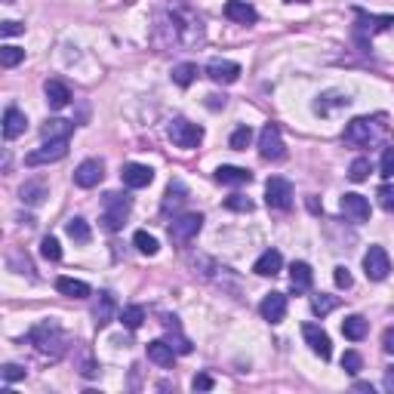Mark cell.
Masks as SVG:
<instances>
[{
    "label": "cell",
    "instance_id": "obj_1",
    "mask_svg": "<svg viewBox=\"0 0 394 394\" xmlns=\"http://www.w3.org/2000/svg\"><path fill=\"white\" fill-rule=\"evenodd\" d=\"M28 339H31V345L43 354V357H52V360L62 357V354L68 351V345H71L68 336H65V330L56 324V320H43V324L31 326Z\"/></svg>",
    "mask_w": 394,
    "mask_h": 394
},
{
    "label": "cell",
    "instance_id": "obj_2",
    "mask_svg": "<svg viewBox=\"0 0 394 394\" xmlns=\"http://www.w3.org/2000/svg\"><path fill=\"white\" fill-rule=\"evenodd\" d=\"M354 16H357V25H354V41L364 47V52H366V47H370V41L376 34L394 28V16H373V12L360 10V6H354Z\"/></svg>",
    "mask_w": 394,
    "mask_h": 394
},
{
    "label": "cell",
    "instance_id": "obj_3",
    "mask_svg": "<svg viewBox=\"0 0 394 394\" xmlns=\"http://www.w3.org/2000/svg\"><path fill=\"white\" fill-rule=\"evenodd\" d=\"M129 209H133V197L121 191H108L102 200V225L108 231H121L129 219Z\"/></svg>",
    "mask_w": 394,
    "mask_h": 394
},
{
    "label": "cell",
    "instance_id": "obj_4",
    "mask_svg": "<svg viewBox=\"0 0 394 394\" xmlns=\"http://www.w3.org/2000/svg\"><path fill=\"white\" fill-rule=\"evenodd\" d=\"M379 136H385V127H376V117H354L342 129L345 145H354V148H370Z\"/></svg>",
    "mask_w": 394,
    "mask_h": 394
},
{
    "label": "cell",
    "instance_id": "obj_5",
    "mask_svg": "<svg viewBox=\"0 0 394 394\" xmlns=\"http://www.w3.org/2000/svg\"><path fill=\"white\" fill-rule=\"evenodd\" d=\"M200 228H203L200 213H182L169 222V240H173V247H188L200 234Z\"/></svg>",
    "mask_w": 394,
    "mask_h": 394
},
{
    "label": "cell",
    "instance_id": "obj_6",
    "mask_svg": "<svg viewBox=\"0 0 394 394\" xmlns=\"http://www.w3.org/2000/svg\"><path fill=\"white\" fill-rule=\"evenodd\" d=\"M167 136H169V142H173L176 148H185V151H191L197 148L203 142V127H197V123L191 121H173L169 123V129H167Z\"/></svg>",
    "mask_w": 394,
    "mask_h": 394
},
{
    "label": "cell",
    "instance_id": "obj_7",
    "mask_svg": "<svg viewBox=\"0 0 394 394\" xmlns=\"http://www.w3.org/2000/svg\"><path fill=\"white\" fill-rule=\"evenodd\" d=\"M265 203L271 209H280V213L293 209V185H290V179H284V176H271V179L265 182Z\"/></svg>",
    "mask_w": 394,
    "mask_h": 394
},
{
    "label": "cell",
    "instance_id": "obj_8",
    "mask_svg": "<svg viewBox=\"0 0 394 394\" xmlns=\"http://www.w3.org/2000/svg\"><path fill=\"white\" fill-rule=\"evenodd\" d=\"M259 154L265 160H284L287 157V145H284V136H280L278 123H265L259 133Z\"/></svg>",
    "mask_w": 394,
    "mask_h": 394
},
{
    "label": "cell",
    "instance_id": "obj_9",
    "mask_svg": "<svg viewBox=\"0 0 394 394\" xmlns=\"http://www.w3.org/2000/svg\"><path fill=\"white\" fill-rule=\"evenodd\" d=\"M65 154H68V139H43V145L37 151H31V154L25 157V163H28V167H43V163L62 160Z\"/></svg>",
    "mask_w": 394,
    "mask_h": 394
},
{
    "label": "cell",
    "instance_id": "obj_10",
    "mask_svg": "<svg viewBox=\"0 0 394 394\" xmlns=\"http://www.w3.org/2000/svg\"><path fill=\"white\" fill-rule=\"evenodd\" d=\"M364 271L370 280H385L391 274V259L382 247H370L364 253Z\"/></svg>",
    "mask_w": 394,
    "mask_h": 394
},
{
    "label": "cell",
    "instance_id": "obj_11",
    "mask_svg": "<svg viewBox=\"0 0 394 394\" xmlns=\"http://www.w3.org/2000/svg\"><path fill=\"white\" fill-rule=\"evenodd\" d=\"M339 207H342V216L348 222H354V225H364V222H370V200H366L364 194H342V200H339Z\"/></svg>",
    "mask_w": 394,
    "mask_h": 394
},
{
    "label": "cell",
    "instance_id": "obj_12",
    "mask_svg": "<svg viewBox=\"0 0 394 394\" xmlns=\"http://www.w3.org/2000/svg\"><path fill=\"white\" fill-rule=\"evenodd\" d=\"M302 336H305L308 348H311V351L318 354L320 360H330V357H333V342H330V336H326V330H320L318 324H305V326H302Z\"/></svg>",
    "mask_w": 394,
    "mask_h": 394
},
{
    "label": "cell",
    "instance_id": "obj_13",
    "mask_svg": "<svg viewBox=\"0 0 394 394\" xmlns=\"http://www.w3.org/2000/svg\"><path fill=\"white\" fill-rule=\"evenodd\" d=\"M102 179H105V163L96 160V157L83 160L81 167L74 169V185H77V188H96Z\"/></svg>",
    "mask_w": 394,
    "mask_h": 394
},
{
    "label": "cell",
    "instance_id": "obj_14",
    "mask_svg": "<svg viewBox=\"0 0 394 394\" xmlns=\"http://www.w3.org/2000/svg\"><path fill=\"white\" fill-rule=\"evenodd\" d=\"M207 77L213 83L228 87V83H234L240 77V65L238 62H228V59H213V62L207 65Z\"/></svg>",
    "mask_w": 394,
    "mask_h": 394
},
{
    "label": "cell",
    "instance_id": "obj_15",
    "mask_svg": "<svg viewBox=\"0 0 394 394\" xmlns=\"http://www.w3.org/2000/svg\"><path fill=\"white\" fill-rule=\"evenodd\" d=\"M121 179H123V185L127 188H148L151 182H154V169L145 167V163H123V169H121Z\"/></svg>",
    "mask_w": 394,
    "mask_h": 394
},
{
    "label": "cell",
    "instance_id": "obj_16",
    "mask_svg": "<svg viewBox=\"0 0 394 394\" xmlns=\"http://www.w3.org/2000/svg\"><path fill=\"white\" fill-rule=\"evenodd\" d=\"M259 314H262V320H268V324H280V320L287 318V296L284 293H268L265 299L259 302Z\"/></svg>",
    "mask_w": 394,
    "mask_h": 394
},
{
    "label": "cell",
    "instance_id": "obj_17",
    "mask_svg": "<svg viewBox=\"0 0 394 394\" xmlns=\"http://www.w3.org/2000/svg\"><path fill=\"white\" fill-rule=\"evenodd\" d=\"M185 200H188V188H185V182H182V179H173V182H169V185H167V191H163V200H160V209H163V213H179V209L182 207H185Z\"/></svg>",
    "mask_w": 394,
    "mask_h": 394
},
{
    "label": "cell",
    "instance_id": "obj_18",
    "mask_svg": "<svg viewBox=\"0 0 394 394\" xmlns=\"http://www.w3.org/2000/svg\"><path fill=\"white\" fill-rule=\"evenodd\" d=\"M280 268H284V256H280V249H265V253L256 259L253 271L259 274V278H274V274H280Z\"/></svg>",
    "mask_w": 394,
    "mask_h": 394
},
{
    "label": "cell",
    "instance_id": "obj_19",
    "mask_svg": "<svg viewBox=\"0 0 394 394\" xmlns=\"http://www.w3.org/2000/svg\"><path fill=\"white\" fill-rule=\"evenodd\" d=\"M25 127H28V117H25L16 105H10V108L3 111V139H10V142L19 139V136L25 133Z\"/></svg>",
    "mask_w": 394,
    "mask_h": 394
},
{
    "label": "cell",
    "instance_id": "obj_20",
    "mask_svg": "<svg viewBox=\"0 0 394 394\" xmlns=\"http://www.w3.org/2000/svg\"><path fill=\"white\" fill-rule=\"evenodd\" d=\"M314 284V271L308 262H293L290 265V290L293 293H308Z\"/></svg>",
    "mask_w": 394,
    "mask_h": 394
},
{
    "label": "cell",
    "instance_id": "obj_21",
    "mask_svg": "<svg viewBox=\"0 0 394 394\" xmlns=\"http://www.w3.org/2000/svg\"><path fill=\"white\" fill-rule=\"evenodd\" d=\"M47 194H50V188L43 179H28L22 188H19V197H22L25 207H41V203L47 200Z\"/></svg>",
    "mask_w": 394,
    "mask_h": 394
},
{
    "label": "cell",
    "instance_id": "obj_22",
    "mask_svg": "<svg viewBox=\"0 0 394 394\" xmlns=\"http://www.w3.org/2000/svg\"><path fill=\"white\" fill-rule=\"evenodd\" d=\"M225 19H231V22H238V25H253L256 19H259V12H256L253 3H247V0H228Z\"/></svg>",
    "mask_w": 394,
    "mask_h": 394
},
{
    "label": "cell",
    "instance_id": "obj_23",
    "mask_svg": "<svg viewBox=\"0 0 394 394\" xmlns=\"http://www.w3.org/2000/svg\"><path fill=\"white\" fill-rule=\"evenodd\" d=\"M216 182H219V185H249L253 173H249L247 167H228V163H222V167L216 169Z\"/></svg>",
    "mask_w": 394,
    "mask_h": 394
},
{
    "label": "cell",
    "instance_id": "obj_24",
    "mask_svg": "<svg viewBox=\"0 0 394 394\" xmlns=\"http://www.w3.org/2000/svg\"><path fill=\"white\" fill-rule=\"evenodd\" d=\"M114 314H117L114 296H111L108 290L98 293V302H96V308H93V318H96V326H98V330H102V326H108L111 320H114Z\"/></svg>",
    "mask_w": 394,
    "mask_h": 394
},
{
    "label": "cell",
    "instance_id": "obj_25",
    "mask_svg": "<svg viewBox=\"0 0 394 394\" xmlns=\"http://www.w3.org/2000/svg\"><path fill=\"white\" fill-rule=\"evenodd\" d=\"M145 351H148V360H154L157 366H173V360H176V351H173V345H169L167 339H154V342H148Z\"/></svg>",
    "mask_w": 394,
    "mask_h": 394
},
{
    "label": "cell",
    "instance_id": "obj_26",
    "mask_svg": "<svg viewBox=\"0 0 394 394\" xmlns=\"http://www.w3.org/2000/svg\"><path fill=\"white\" fill-rule=\"evenodd\" d=\"M43 93H47L50 108H56V111H62L65 105L71 102V90L65 87L62 81H47V83H43Z\"/></svg>",
    "mask_w": 394,
    "mask_h": 394
},
{
    "label": "cell",
    "instance_id": "obj_27",
    "mask_svg": "<svg viewBox=\"0 0 394 394\" xmlns=\"http://www.w3.org/2000/svg\"><path fill=\"white\" fill-rule=\"evenodd\" d=\"M163 326H167V342L173 345L176 354H191V342L179 333V320H176V318H163Z\"/></svg>",
    "mask_w": 394,
    "mask_h": 394
},
{
    "label": "cell",
    "instance_id": "obj_28",
    "mask_svg": "<svg viewBox=\"0 0 394 394\" xmlns=\"http://www.w3.org/2000/svg\"><path fill=\"white\" fill-rule=\"evenodd\" d=\"M71 133H74V123L62 121V117H50L41 129L43 139H71Z\"/></svg>",
    "mask_w": 394,
    "mask_h": 394
},
{
    "label": "cell",
    "instance_id": "obj_29",
    "mask_svg": "<svg viewBox=\"0 0 394 394\" xmlns=\"http://www.w3.org/2000/svg\"><path fill=\"white\" fill-rule=\"evenodd\" d=\"M366 333H370V324H366V318H360V314H351V318L342 320V336L351 339V342L366 339Z\"/></svg>",
    "mask_w": 394,
    "mask_h": 394
},
{
    "label": "cell",
    "instance_id": "obj_30",
    "mask_svg": "<svg viewBox=\"0 0 394 394\" xmlns=\"http://www.w3.org/2000/svg\"><path fill=\"white\" fill-rule=\"evenodd\" d=\"M56 290L62 296H68V299H87V296L93 293L90 290V284H83V280H77V278H59Z\"/></svg>",
    "mask_w": 394,
    "mask_h": 394
},
{
    "label": "cell",
    "instance_id": "obj_31",
    "mask_svg": "<svg viewBox=\"0 0 394 394\" xmlns=\"http://www.w3.org/2000/svg\"><path fill=\"white\" fill-rule=\"evenodd\" d=\"M348 105H351V98L345 93H324L314 102V111H318V114H330L333 108H348Z\"/></svg>",
    "mask_w": 394,
    "mask_h": 394
},
{
    "label": "cell",
    "instance_id": "obj_32",
    "mask_svg": "<svg viewBox=\"0 0 394 394\" xmlns=\"http://www.w3.org/2000/svg\"><path fill=\"white\" fill-rule=\"evenodd\" d=\"M65 231H68V238L74 240V244H90V240H93V231H90L87 219H81V216H74V219H68V225H65Z\"/></svg>",
    "mask_w": 394,
    "mask_h": 394
},
{
    "label": "cell",
    "instance_id": "obj_33",
    "mask_svg": "<svg viewBox=\"0 0 394 394\" xmlns=\"http://www.w3.org/2000/svg\"><path fill=\"white\" fill-rule=\"evenodd\" d=\"M336 308H339V296H330V293L311 296V311L318 314V318H326V314L336 311Z\"/></svg>",
    "mask_w": 394,
    "mask_h": 394
},
{
    "label": "cell",
    "instance_id": "obj_34",
    "mask_svg": "<svg viewBox=\"0 0 394 394\" xmlns=\"http://www.w3.org/2000/svg\"><path fill=\"white\" fill-rule=\"evenodd\" d=\"M194 77H197V65L194 62H182V65H176L173 68V83L176 87H191L194 83Z\"/></svg>",
    "mask_w": 394,
    "mask_h": 394
},
{
    "label": "cell",
    "instance_id": "obj_35",
    "mask_svg": "<svg viewBox=\"0 0 394 394\" xmlns=\"http://www.w3.org/2000/svg\"><path fill=\"white\" fill-rule=\"evenodd\" d=\"M121 324L127 326V330H139L142 324H145V308L142 305H129L121 311Z\"/></svg>",
    "mask_w": 394,
    "mask_h": 394
},
{
    "label": "cell",
    "instance_id": "obj_36",
    "mask_svg": "<svg viewBox=\"0 0 394 394\" xmlns=\"http://www.w3.org/2000/svg\"><path fill=\"white\" fill-rule=\"evenodd\" d=\"M133 244H136V249H139L142 256H154L157 249H160V247H157V238H154V234H148V231H136Z\"/></svg>",
    "mask_w": 394,
    "mask_h": 394
},
{
    "label": "cell",
    "instance_id": "obj_37",
    "mask_svg": "<svg viewBox=\"0 0 394 394\" xmlns=\"http://www.w3.org/2000/svg\"><path fill=\"white\" fill-rule=\"evenodd\" d=\"M370 173H373L370 157H357V160H354L351 167H348V179H351V182H364Z\"/></svg>",
    "mask_w": 394,
    "mask_h": 394
},
{
    "label": "cell",
    "instance_id": "obj_38",
    "mask_svg": "<svg viewBox=\"0 0 394 394\" xmlns=\"http://www.w3.org/2000/svg\"><path fill=\"white\" fill-rule=\"evenodd\" d=\"M19 62H25V50H19V47H0V65H3V68H16Z\"/></svg>",
    "mask_w": 394,
    "mask_h": 394
},
{
    "label": "cell",
    "instance_id": "obj_39",
    "mask_svg": "<svg viewBox=\"0 0 394 394\" xmlns=\"http://www.w3.org/2000/svg\"><path fill=\"white\" fill-rule=\"evenodd\" d=\"M41 256L47 262H59V259H62V247H59V240L52 238V234H47V238L41 240Z\"/></svg>",
    "mask_w": 394,
    "mask_h": 394
},
{
    "label": "cell",
    "instance_id": "obj_40",
    "mask_svg": "<svg viewBox=\"0 0 394 394\" xmlns=\"http://www.w3.org/2000/svg\"><path fill=\"white\" fill-rule=\"evenodd\" d=\"M249 142H253V129H249L247 123H244V127H238V129L231 133V142H228V145H231L234 151H247Z\"/></svg>",
    "mask_w": 394,
    "mask_h": 394
},
{
    "label": "cell",
    "instance_id": "obj_41",
    "mask_svg": "<svg viewBox=\"0 0 394 394\" xmlns=\"http://www.w3.org/2000/svg\"><path fill=\"white\" fill-rule=\"evenodd\" d=\"M225 207L234 209V213H253V200H249V197H244V194L225 197Z\"/></svg>",
    "mask_w": 394,
    "mask_h": 394
},
{
    "label": "cell",
    "instance_id": "obj_42",
    "mask_svg": "<svg viewBox=\"0 0 394 394\" xmlns=\"http://www.w3.org/2000/svg\"><path fill=\"white\" fill-rule=\"evenodd\" d=\"M360 366H364V360H360L357 351H345V354H342V370L348 373V376H357Z\"/></svg>",
    "mask_w": 394,
    "mask_h": 394
},
{
    "label": "cell",
    "instance_id": "obj_43",
    "mask_svg": "<svg viewBox=\"0 0 394 394\" xmlns=\"http://www.w3.org/2000/svg\"><path fill=\"white\" fill-rule=\"evenodd\" d=\"M376 197H379V207H382L385 213H394V185H391V182H388V185L379 188Z\"/></svg>",
    "mask_w": 394,
    "mask_h": 394
},
{
    "label": "cell",
    "instance_id": "obj_44",
    "mask_svg": "<svg viewBox=\"0 0 394 394\" xmlns=\"http://www.w3.org/2000/svg\"><path fill=\"white\" fill-rule=\"evenodd\" d=\"M333 280H336V287H339V290H348V287L354 284L351 271H348L345 265H336V268H333Z\"/></svg>",
    "mask_w": 394,
    "mask_h": 394
},
{
    "label": "cell",
    "instance_id": "obj_45",
    "mask_svg": "<svg viewBox=\"0 0 394 394\" xmlns=\"http://www.w3.org/2000/svg\"><path fill=\"white\" fill-rule=\"evenodd\" d=\"M379 173L382 176H394V145L382 151V160H379Z\"/></svg>",
    "mask_w": 394,
    "mask_h": 394
},
{
    "label": "cell",
    "instance_id": "obj_46",
    "mask_svg": "<svg viewBox=\"0 0 394 394\" xmlns=\"http://www.w3.org/2000/svg\"><path fill=\"white\" fill-rule=\"evenodd\" d=\"M213 376H209V373H197L194 376V382H191V388L194 391H213Z\"/></svg>",
    "mask_w": 394,
    "mask_h": 394
},
{
    "label": "cell",
    "instance_id": "obj_47",
    "mask_svg": "<svg viewBox=\"0 0 394 394\" xmlns=\"http://www.w3.org/2000/svg\"><path fill=\"white\" fill-rule=\"evenodd\" d=\"M3 379L6 382H19V379H25V370L19 364H6L3 366Z\"/></svg>",
    "mask_w": 394,
    "mask_h": 394
},
{
    "label": "cell",
    "instance_id": "obj_48",
    "mask_svg": "<svg viewBox=\"0 0 394 394\" xmlns=\"http://www.w3.org/2000/svg\"><path fill=\"white\" fill-rule=\"evenodd\" d=\"M22 31H25L22 22H3L0 25V34L3 37H16V34H22Z\"/></svg>",
    "mask_w": 394,
    "mask_h": 394
},
{
    "label": "cell",
    "instance_id": "obj_49",
    "mask_svg": "<svg viewBox=\"0 0 394 394\" xmlns=\"http://www.w3.org/2000/svg\"><path fill=\"white\" fill-rule=\"evenodd\" d=\"M382 348H385V354H394V326H388V330H385Z\"/></svg>",
    "mask_w": 394,
    "mask_h": 394
},
{
    "label": "cell",
    "instance_id": "obj_50",
    "mask_svg": "<svg viewBox=\"0 0 394 394\" xmlns=\"http://www.w3.org/2000/svg\"><path fill=\"white\" fill-rule=\"evenodd\" d=\"M382 385H385V391H388V394H394V366H391V370H385Z\"/></svg>",
    "mask_w": 394,
    "mask_h": 394
},
{
    "label": "cell",
    "instance_id": "obj_51",
    "mask_svg": "<svg viewBox=\"0 0 394 394\" xmlns=\"http://www.w3.org/2000/svg\"><path fill=\"white\" fill-rule=\"evenodd\" d=\"M225 105V96H209V108H222Z\"/></svg>",
    "mask_w": 394,
    "mask_h": 394
},
{
    "label": "cell",
    "instance_id": "obj_52",
    "mask_svg": "<svg viewBox=\"0 0 394 394\" xmlns=\"http://www.w3.org/2000/svg\"><path fill=\"white\" fill-rule=\"evenodd\" d=\"M354 391H364V394H373V385H370V382H354Z\"/></svg>",
    "mask_w": 394,
    "mask_h": 394
},
{
    "label": "cell",
    "instance_id": "obj_53",
    "mask_svg": "<svg viewBox=\"0 0 394 394\" xmlns=\"http://www.w3.org/2000/svg\"><path fill=\"white\" fill-rule=\"evenodd\" d=\"M287 3H308V0H287Z\"/></svg>",
    "mask_w": 394,
    "mask_h": 394
}]
</instances>
